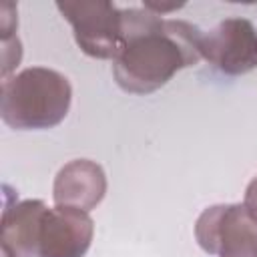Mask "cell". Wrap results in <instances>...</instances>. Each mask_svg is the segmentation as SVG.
<instances>
[{
	"label": "cell",
	"instance_id": "6da1fadb",
	"mask_svg": "<svg viewBox=\"0 0 257 257\" xmlns=\"http://www.w3.org/2000/svg\"><path fill=\"white\" fill-rule=\"evenodd\" d=\"M124 40L112 64L116 84L133 94L165 86L179 70L201 60L203 32L175 18H161L147 8L122 10Z\"/></svg>",
	"mask_w": 257,
	"mask_h": 257
},
{
	"label": "cell",
	"instance_id": "7a4b0ae2",
	"mask_svg": "<svg viewBox=\"0 0 257 257\" xmlns=\"http://www.w3.org/2000/svg\"><path fill=\"white\" fill-rule=\"evenodd\" d=\"M92 235L86 211L48 207L40 199L6 205L2 213L0 241L14 257H84Z\"/></svg>",
	"mask_w": 257,
	"mask_h": 257
},
{
	"label": "cell",
	"instance_id": "3957f363",
	"mask_svg": "<svg viewBox=\"0 0 257 257\" xmlns=\"http://www.w3.org/2000/svg\"><path fill=\"white\" fill-rule=\"evenodd\" d=\"M70 100L72 86L64 74L46 66H30L4 78L0 114L16 131L52 128L66 118Z\"/></svg>",
	"mask_w": 257,
	"mask_h": 257
},
{
	"label": "cell",
	"instance_id": "277c9868",
	"mask_svg": "<svg viewBox=\"0 0 257 257\" xmlns=\"http://www.w3.org/2000/svg\"><path fill=\"white\" fill-rule=\"evenodd\" d=\"M60 14L70 22L78 48L92 58H116L124 40L122 10L106 0L56 2Z\"/></svg>",
	"mask_w": 257,
	"mask_h": 257
},
{
	"label": "cell",
	"instance_id": "5b68a950",
	"mask_svg": "<svg viewBox=\"0 0 257 257\" xmlns=\"http://www.w3.org/2000/svg\"><path fill=\"white\" fill-rule=\"evenodd\" d=\"M199 247L217 257H257V217L245 205L207 207L195 223Z\"/></svg>",
	"mask_w": 257,
	"mask_h": 257
},
{
	"label": "cell",
	"instance_id": "8992f818",
	"mask_svg": "<svg viewBox=\"0 0 257 257\" xmlns=\"http://www.w3.org/2000/svg\"><path fill=\"white\" fill-rule=\"evenodd\" d=\"M201 58L223 74L239 76L257 68V30L247 18H225L201 36Z\"/></svg>",
	"mask_w": 257,
	"mask_h": 257
},
{
	"label": "cell",
	"instance_id": "52a82bcc",
	"mask_svg": "<svg viewBox=\"0 0 257 257\" xmlns=\"http://www.w3.org/2000/svg\"><path fill=\"white\" fill-rule=\"evenodd\" d=\"M106 193V175L102 167L88 159H74L66 163L54 179L52 199L58 207H72L80 211L94 209Z\"/></svg>",
	"mask_w": 257,
	"mask_h": 257
},
{
	"label": "cell",
	"instance_id": "ba28073f",
	"mask_svg": "<svg viewBox=\"0 0 257 257\" xmlns=\"http://www.w3.org/2000/svg\"><path fill=\"white\" fill-rule=\"evenodd\" d=\"M243 205L257 217V177L247 185V191H245V201Z\"/></svg>",
	"mask_w": 257,
	"mask_h": 257
}]
</instances>
